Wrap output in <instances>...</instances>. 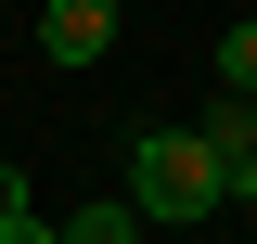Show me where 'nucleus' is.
Instances as JSON below:
<instances>
[{"mask_svg":"<svg viewBox=\"0 0 257 244\" xmlns=\"http://www.w3.org/2000/svg\"><path fill=\"white\" fill-rule=\"evenodd\" d=\"M231 180L219 154H206V129H142L128 142V218H155V231H193V218H219Z\"/></svg>","mask_w":257,"mask_h":244,"instance_id":"obj_1","label":"nucleus"},{"mask_svg":"<svg viewBox=\"0 0 257 244\" xmlns=\"http://www.w3.org/2000/svg\"><path fill=\"white\" fill-rule=\"evenodd\" d=\"M39 52L52 64H103L116 52V13H103V0H52V13H39Z\"/></svg>","mask_w":257,"mask_h":244,"instance_id":"obj_2","label":"nucleus"},{"mask_svg":"<svg viewBox=\"0 0 257 244\" xmlns=\"http://www.w3.org/2000/svg\"><path fill=\"white\" fill-rule=\"evenodd\" d=\"M206 154H219V180H244L257 167V103H219L206 116Z\"/></svg>","mask_w":257,"mask_h":244,"instance_id":"obj_3","label":"nucleus"},{"mask_svg":"<svg viewBox=\"0 0 257 244\" xmlns=\"http://www.w3.org/2000/svg\"><path fill=\"white\" fill-rule=\"evenodd\" d=\"M128 231H142V218H128V193H103V206L64 218V244H128Z\"/></svg>","mask_w":257,"mask_h":244,"instance_id":"obj_4","label":"nucleus"},{"mask_svg":"<svg viewBox=\"0 0 257 244\" xmlns=\"http://www.w3.org/2000/svg\"><path fill=\"white\" fill-rule=\"evenodd\" d=\"M219 103H257V26L219 39Z\"/></svg>","mask_w":257,"mask_h":244,"instance_id":"obj_5","label":"nucleus"},{"mask_svg":"<svg viewBox=\"0 0 257 244\" xmlns=\"http://www.w3.org/2000/svg\"><path fill=\"white\" fill-rule=\"evenodd\" d=\"M13 218H26V167L0 154V231H13Z\"/></svg>","mask_w":257,"mask_h":244,"instance_id":"obj_6","label":"nucleus"},{"mask_svg":"<svg viewBox=\"0 0 257 244\" xmlns=\"http://www.w3.org/2000/svg\"><path fill=\"white\" fill-rule=\"evenodd\" d=\"M231 206H257V167H244V180H231Z\"/></svg>","mask_w":257,"mask_h":244,"instance_id":"obj_7","label":"nucleus"}]
</instances>
